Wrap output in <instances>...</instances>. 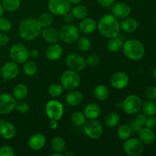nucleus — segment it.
<instances>
[{
  "label": "nucleus",
  "instance_id": "obj_11",
  "mask_svg": "<svg viewBox=\"0 0 156 156\" xmlns=\"http://www.w3.org/2000/svg\"><path fill=\"white\" fill-rule=\"evenodd\" d=\"M71 5L69 0H49L48 9L53 15L62 16L71 11Z\"/></svg>",
  "mask_w": 156,
  "mask_h": 156
},
{
  "label": "nucleus",
  "instance_id": "obj_27",
  "mask_svg": "<svg viewBox=\"0 0 156 156\" xmlns=\"http://www.w3.org/2000/svg\"><path fill=\"white\" fill-rule=\"evenodd\" d=\"M28 94V88L26 85L23 83L18 84L13 88V94L16 101L24 100L27 98Z\"/></svg>",
  "mask_w": 156,
  "mask_h": 156
},
{
  "label": "nucleus",
  "instance_id": "obj_32",
  "mask_svg": "<svg viewBox=\"0 0 156 156\" xmlns=\"http://www.w3.org/2000/svg\"><path fill=\"white\" fill-rule=\"evenodd\" d=\"M132 134L133 131L129 125H120L117 129V136H118L119 140H122V141H125L127 139L130 138Z\"/></svg>",
  "mask_w": 156,
  "mask_h": 156
},
{
  "label": "nucleus",
  "instance_id": "obj_7",
  "mask_svg": "<svg viewBox=\"0 0 156 156\" xmlns=\"http://www.w3.org/2000/svg\"><path fill=\"white\" fill-rule=\"evenodd\" d=\"M83 129L86 136L90 140H98L103 135V126L96 119L86 120L83 125Z\"/></svg>",
  "mask_w": 156,
  "mask_h": 156
},
{
  "label": "nucleus",
  "instance_id": "obj_19",
  "mask_svg": "<svg viewBox=\"0 0 156 156\" xmlns=\"http://www.w3.org/2000/svg\"><path fill=\"white\" fill-rule=\"evenodd\" d=\"M79 30L84 34H91L97 29V22L92 18H86L81 20L79 24Z\"/></svg>",
  "mask_w": 156,
  "mask_h": 156
},
{
  "label": "nucleus",
  "instance_id": "obj_53",
  "mask_svg": "<svg viewBox=\"0 0 156 156\" xmlns=\"http://www.w3.org/2000/svg\"><path fill=\"white\" fill-rule=\"evenodd\" d=\"M69 2L71 3V4L77 5V4H79V3L82 2V0H69Z\"/></svg>",
  "mask_w": 156,
  "mask_h": 156
},
{
  "label": "nucleus",
  "instance_id": "obj_42",
  "mask_svg": "<svg viewBox=\"0 0 156 156\" xmlns=\"http://www.w3.org/2000/svg\"><path fill=\"white\" fill-rule=\"evenodd\" d=\"M29 106L28 103H27L26 101H24L23 100L18 101V102L16 103V106H15V109L17 110V111L21 114H25L27 111H29Z\"/></svg>",
  "mask_w": 156,
  "mask_h": 156
},
{
  "label": "nucleus",
  "instance_id": "obj_28",
  "mask_svg": "<svg viewBox=\"0 0 156 156\" xmlns=\"http://www.w3.org/2000/svg\"><path fill=\"white\" fill-rule=\"evenodd\" d=\"M123 45V42L122 40L118 37H115L110 38L107 44V47L111 53H118L120 50H122Z\"/></svg>",
  "mask_w": 156,
  "mask_h": 156
},
{
  "label": "nucleus",
  "instance_id": "obj_33",
  "mask_svg": "<svg viewBox=\"0 0 156 156\" xmlns=\"http://www.w3.org/2000/svg\"><path fill=\"white\" fill-rule=\"evenodd\" d=\"M119 123H120V116L117 113H109L105 117V124L107 127L113 129V128L116 127L119 124Z\"/></svg>",
  "mask_w": 156,
  "mask_h": 156
},
{
  "label": "nucleus",
  "instance_id": "obj_3",
  "mask_svg": "<svg viewBox=\"0 0 156 156\" xmlns=\"http://www.w3.org/2000/svg\"><path fill=\"white\" fill-rule=\"evenodd\" d=\"M122 50L124 56L132 61L140 60L145 55L144 46L136 39H129L123 43Z\"/></svg>",
  "mask_w": 156,
  "mask_h": 156
},
{
  "label": "nucleus",
  "instance_id": "obj_9",
  "mask_svg": "<svg viewBox=\"0 0 156 156\" xmlns=\"http://www.w3.org/2000/svg\"><path fill=\"white\" fill-rule=\"evenodd\" d=\"M142 100L136 94H130L122 101V109L128 114H137L142 109Z\"/></svg>",
  "mask_w": 156,
  "mask_h": 156
},
{
  "label": "nucleus",
  "instance_id": "obj_23",
  "mask_svg": "<svg viewBox=\"0 0 156 156\" xmlns=\"http://www.w3.org/2000/svg\"><path fill=\"white\" fill-rule=\"evenodd\" d=\"M83 101V94L81 91L77 90H71L66 95V102L68 105L72 107L79 106Z\"/></svg>",
  "mask_w": 156,
  "mask_h": 156
},
{
  "label": "nucleus",
  "instance_id": "obj_35",
  "mask_svg": "<svg viewBox=\"0 0 156 156\" xmlns=\"http://www.w3.org/2000/svg\"><path fill=\"white\" fill-rule=\"evenodd\" d=\"M1 4L4 10L13 12L19 9L21 5V0H2Z\"/></svg>",
  "mask_w": 156,
  "mask_h": 156
},
{
  "label": "nucleus",
  "instance_id": "obj_15",
  "mask_svg": "<svg viewBox=\"0 0 156 156\" xmlns=\"http://www.w3.org/2000/svg\"><path fill=\"white\" fill-rule=\"evenodd\" d=\"M129 84V76L123 72H117L111 77V85L117 90L126 88Z\"/></svg>",
  "mask_w": 156,
  "mask_h": 156
},
{
  "label": "nucleus",
  "instance_id": "obj_55",
  "mask_svg": "<svg viewBox=\"0 0 156 156\" xmlns=\"http://www.w3.org/2000/svg\"><path fill=\"white\" fill-rule=\"evenodd\" d=\"M65 155L66 156H74L75 155V153L73 152H71V151H69V152H66Z\"/></svg>",
  "mask_w": 156,
  "mask_h": 156
},
{
  "label": "nucleus",
  "instance_id": "obj_30",
  "mask_svg": "<svg viewBox=\"0 0 156 156\" xmlns=\"http://www.w3.org/2000/svg\"><path fill=\"white\" fill-rule=\"evenodd\" d=\"M71 13L74 16L75 18L77 19H83L86 18L88 15V10L87 7H85L83 5H76L73 9H71Z\"/></svg>",
  "mask_w": 156,
  "mask_h": 156
},
{
  "label": "nucleus",
  "instance_id": "obj_14",
  "mask_svg": "<svg viewBox=\"0 0 156 156\" xmlns=\"http://www.w3.org/2000/svg\"><path fill=\"white\" fill-rule=\"evenodd\" d=\"M18 74H19V67L18 64L13 61L5 62L2 66L1 76L4 82L15 79Z\"/></svg>",
  "mask_w": 156,
  "mask_h": 156
},
{
  "label": "nucleus",
  "instance_id": "obj_12",
  "mask_svg": "<svg viewBox=\"0 0 156 156\" xmlns=\"http://www.w3.org/2000/svg\"><path fill=\"white\" fill-rule=\"evenodd\" d=\"M16 103V99L11 94H0V114L7 115L11 114L15 109Z\"/></svg>",
  "mask_w": 156,
  "mask_h": 156
},
{
  "label": "nucleus",
  "instance_id": "obj_50",
  "mask_svg": "<svg viewBox=\"0 0 156 156\" xmlns=\"http://www.w3.org/2000/svg\"><path fill=\"white\" fill-rule=\"evenodd\" d=\"M130 127H131V129H132L133 133H139V132L141 130V129L143 128V126H140V125H139V124H137V123H136L135 122H133V123L131 124Z\"/></svg>",
  "mask_w": 156,
  "mask_h": 156
},
{
  "label": "nucleus",
  "instance_id": "obj_10",
  "mask_svg": "<svg viewBox=\"0 0 156 156\" xmlns=\"http://www.w3.org/2000/svg\"><path fill=\"white\" fill-rule=\"evenodd\" d=\"M123 149L126 155L138 156L141 155L144 151V144L138 139L129 138L123 143Z\"/></svg>",
  "mask_w": 156,
  "mask_h": 156
},
{
  "label": "nucleus",
  "instance_id": "obj_57",
  "mask_svg": "<svg viewBox=\"0 0 156 156\" xmlns=\"http://www.w3.org/2000/svg\"><path fill=\"white\" fill-rule=\"evenodd\" d=\"M117 108H122V101L120 102V101H118L117 103Z\"/></svg>",
  "mask_w": 156,
  "mask_h": 156
},
{
  "label": "nucleus",
  "instance_id": "obj_20",
  "mask_svg": "<svg viewBox=\"0 0 156 156\" xmlns=\"http://www.w3.org/2000/svg\"><path fill=\"white\" fill-rule=\"evenodd\" d=\"M41 36L48 44H55L59 41V32L55 27H47L42 29Z\"/></svg>",
  "mask_w": 156,
  "mask_h": 156
},
{
  "label": "nucleus",
  "instance_id": "obj_26",
  "mask_svg": "<svg viewBox=\"0 0 156 156\" xmlns=\"http://www.w3.org/2000/svg\"><path fill=\"white\" fill-rule=\"evenodd\" d=\"M93 94L96 100L99 101H105L109 97V90L105 85H98L94 88Z\"/></svg>",
  "mask_w": 156,
  "mask_h": 156
},
{
  "label": "nucleus",
  "instance_id": "obj_39",
  "mask_svg": "<svg viewBox=\"0 0 156 156\" xmlns=\"http://www.w3.org/2000/svg\"><path fill=\"white\" fill-rule=\"evenodd\" d=\"M86 117L83 112L81 111H75L71 116V120L73 123L76 126H82L86 121Z\"/></svg>",
  "mask_w": 156,
  "mask_h": 156
},
{
  "label": "nucleus",
  "instance_id": "obj_52",
  "mask_svg": "<svg viewBox=\"0 0 156 156\" xmlns=\"http://www.w3.org/2000/svg\"><path fill=\"white\" fill-rule=\"evenodd\" d=\"M58 122L57 120H50L49 122V126L51 129H56L58 127Z\"/></svg>",
  "mask_w": 156,
  "mask_h": 156
},
{
  "label": "nucleus",
  "instance_id": "obj_25",
  "mask_svg": "<svg viewBox=\"0 0 156 156\" xmlns=\"http://www.w3.org/2000/svg\"><path fill=\"white\" fill-rule=\"evenodd\" d=\"M140 140L143 144L150 145L154 143L155 140V135L152 129L148 127L142 128L141 130L139 132Z\"/></svg>",
  "mask_w": 156,
  "mask_h": 156
},
{
  "label": "nucleus",
  "instance_id": "obj_22",
  "mask_svg": "<svg viewBox=\"0 0 156 156\" xmlns=\"http://www.w3.org/2000/svg\"><path fill=\"white\" fill-rule=\"evenodd\" d=\"M83 113L87 120H95L100 117L101 108L98 104L90 103L85 106Z\"/></svg>",
  "mask_w": 156,
  "mask_h": 156
},
{
  "label": "nucleus",
  "instance_id": "obj_18",
  "mask_svg": "<svg viewBox=\"0 0 156 156\" xmlns=\"http://www.w3.org/2000/svg\"><path fill=\"white\" fill-rule=\"evenodd\" d=\"M63 53V49L60 44L55 43L49 45L46 50V57L50 61H57L62 57Z\"/></svg>",
  "mask_w": 156,
  "mask_h": 156
},
{
  "label": "nucleus",
  "instance_id": "obj_8",
  "mask_svg": "<svg viewBox=\"0 0 156 156\" xmlns=\"http://www.w3.org/2000/svg\"><path fill=\"white\" fill-rule=\"evenodd\" d=\"M45 113L49 120L59 121L64 114L63 105L57 100H50L46 104Z\"/></svg>",
  "mask_w": 156,
  "mask_h": 156
},
{
  "label": "nucleus",
  "instance_id": "obj_5",
  "mask_svg": "<svg viewBox=\"0 0 156 156\" xmlns=\"http://www.w3.org/2000/svg\"><path fill=\"white\" fill-rule=\"evenodd\" d=\"M59 39L66 44H73L78 41L80 37V31L76 25L66 24L59 30Z\"/></svg>",
  "mask_w": 156,
  "mask_h": 156
},
{
  "label": "nucleus",
  "instance_id": "obj_49",
  "mask_svg": "<svg viewBox=\"0 0 156 156\" xmlns=\"http://www.w3.org/2000/svg\"><path fill=\"white\" fill-rule=\"evenodd\" d=\"M62 17H63L64 21H65L66 24H71L75 18L74 16L73 15V14L71 13V12H67L66 14H65L64 15H62Z\"/></svg>",
  "mask_w": 156,
  "mask_h": 156
},
{
  "label": "nucleus",
  "instance_id": "obj_56",
  "mask_svg": "<svg viewBox=\"0 0 156 156\" xmlns=\"http://www.w3.org/2000/svg\"><path fill=\"white\" fill-rule=\"evenodd\" d=\"M3 12H4V9H3L2 5V4H1V3H0V18H1V17L2 16Z\"/></svg>",
  "mask_w": 156,
  "mask_h": 156
},
{
  "label": "nucleus",
  "instance_id": "obj_45",
  "mask_svg": "<svg viewBox=\"0 0 156 156\" xmlns=\"http://www.w3.org/2000/svg\"><path fill=\"white\" fill-rule=\"evenodd\" d=\"M146 120H147V117H146V114H138V115L135 118V123H137V124L140 125V126H145V123H146Z\"/></svg>",
  "mask_w": 156,
  "mask_h": 156
},
{
  "label": "nucleus",
  "instance_id": "obj_36",
  "mask_svg": "<svg viewBox=\"0 0 156 156\" xmlns=\"http://www.w3.org/2000/svg\"><path fill=\"white\" fill-rule=\"evenodd\" d=\"M63 87L61 84L55 82V83H52L50 85L48 88V93L52 98H57L62 95V94L63 93Z\"/></svg>",
  "mask_w": 156,
  "mask_h": 156
},
{
  "label": "nucleus",
  "instance_id": "obj_51",
  "mask_svg": "<svg viewBox=\"0 0 156 156\" xmlns=\"http://www.w3.org/2000/svg\"><path fill=\"white\" fill-rule=\"evenodd\" d=\"M40 56V53L37 49H32L29 51V57L32 59H37Z\"/></svg>",
  "mask_w": 156,
  "mask_h": 156
},
{
  "label": "nucleus",
  "instance_id": "obj_47",
  "mask_svg": "<svg viewBox=\"0 0 156 156\" xmlns=\"http://www.w3.org/2000/svg\"><path fill=\"white\" fill-rule=\"evenodd\" d=\"M9 42V37L5 32H0V47H5Z\"/></svg>",
  "mask_w": 156,
  "mask_h": 156
},
{
  "label": "nucleus",
  "instance_id": "obj_1",
  "mask_svg": "<svg viewBox=\"0 0 156 156\" xmlns=\"http://www.w3.org/2000/svg\"><path fill=\"white\" fill-rule=\"evenodd\" d=\"M97 29L101 36L108 39L118 37L120 33V26L118 18L112 14L105 15L97 23Z\"/></svg>",
  "mask_w": 156,
  "mask_h": 156
},
{
  "label": "nucleus",
  "instance_id": "obj_17",
  "mask_svg": "<svg viewBox=\"0 0 156 156\" xmlns=\"http://www.w3.org/2000/svg\"><path fill=\"white\" fill-rule=\"evenodd\" d=\"M47 138L42 133H35L29 138L27 144L33 151H40L46 146Z\"/></svg>",
  "mask_w": 156,
  "mask_h": 156
},
{
  "label": "nucleus",
  "instance_id": "obj_43",
  "mask_svg": "<svg viewBox=\"0 0 156 156\" xmlns=\"http://www.w3.org/2000/svg\"><path fill=\"white\" fill-rule=\"evenodd\" d=\"M144 95L149 100H155L156 99V87L149 86L146 88L144 91Z\"/></svg>",
  "mask_w": 156,
  "mask_h": 156
},
{
  "label": "nucleus",
  "instance_id": "obj_34",
  "mask_svg": "<svg viewBox=\"0 0 156 156\" xmlns=\"http://www.w3.org/2000/svg\"><path fill=\"white\" fill-rule=\"evenodd\" d=\"M37 21L42 28L50 27L53 22V15L51 12H44L37 18Z\"/></svg>",
  "mask_w": 156,
  "mask_h": 156
},
{
  "label": "nucleus",
  "instance_id": "obj_54",
  "mask_svg": "<svg viewBox=\"0 0 156 156\" xmlns=\"http://www.w3.org/2000/svg\"><path fill=\"white\" fill-rule=\"evenodd\" d=\"M52 156H63V154L61 153V152H54L53 153L51 154Z\"/></svg>",
  "mask_w": 156,
  "mask_h": 156
},
{
  "label": "nucleus",
  "instance_id": "obj_40",
  "mask_svg": "<svg viewBox=\"0 0 156 156\" xmlns=\"http://www.w3.org/2000/svg\"><path fill=\"white\" fill-rule=\"evenodd\" d=\"M12 28V24L10 20L2 16L0 18V30L2 32L7 33V32L10 31Z\"/></svg>",
  "mask_w": 156,
  "mask_h": 156
},
{
  "label": "nucleus",
  "instance_id": "obj_24",
  "mask_svg": "<svg viewBox=\"0 0 156 156\" xmlns=\"http://www.w3.org/2000/svg\"><path fill=\"white\" fill-rule=\"evenodd\" d=\"M120 29L123 30L126 33H133L136 31L139 27L138 21L133 18L131 17H126L123 18L120 23Z\"/></svg>",
  "mask_w": 156,
  "mask_h": 156
},
{
  "label": "nucleus",
  "instance_id": "obj_48",
  "mask_svg": "<svg viewBox=\"0 0 156 156\" xmlns=\"http://www.w3.org/2000/svg\"><path fill=\"white\" fill-rule=\"evenodd\" d=\"M97 2L101 6L105 8L111 7L114 3V0H97Z\"/></svg>",
  "mask_w": 156,
  "mask_h": 156
},
{
  "label": "nucleus",
  "instance_id": "obj_58",
  "mask_svg": "<svg viewBox=\"0 0 156 156\" xmlns=\"http://www.w3.org/2000/svg\"><path fill=\"white\" fill-rule=\"evenodd\" d=\"M153 76H154V77H155V79H156V67L153 71Z\"/></svg>",
  "mask_w": 156,
  "mask_h": 156
},
{
  "label": "nucleus",
  "instance_id": "obj_59",
  "mask_svg": "<svg viewBox=\"0 0 156 156\" xmlns=\"http://www.w3.org/2000/svg\"><path fill=\"white\" fill-rule=\"evenodd\" d=\"M2 1V0H0V2H1Z\"/></svg>",
  "mask_w": 156,
  "mask_h": 156
},
{
  "label": "nucleus",
  "instance_id": "obj_41",
  "mask_svg": "<svg viewBox=\"0 0 156 156\" xmlns=\"http://www.w3.org/2000/svg\"><path fill=\"white\" fill-rule=\"evenodd\" d=\"M85 62H86V66H96L100 62V56L97 54H90L85 59Z\"/></svg>",
  "mask_w": 156,
  "mask_h": 156
},
{
  "label": "nucleus",
  "instance_id": "obj_29",
  "mask_svg": "<svg viewBox=\"0 0 156 156\" xmlns=\"http://www.w3.org/2000/svg\"><path fill=\"white\" fill-rule=\"evenodd\" d=\"M51 147L54 152L63 153L66 150V143L65 140L61 136H55L51 140Z\"/></svg>",
  "mask_w": 156,
  "mask_h": 156
},
{
  "label": "nucleus",
  "instance_id": "obj_21",
  "mask_svg": "<svg viewBox=\"0 0 156 156\" xmlns=\"http://www.w3.org/2000/svg\"><path fill=\"white\" fill-rule=\"evenodd\" d=\"M131 13V8L125 2H119L114 5L112 8V15L117 18H126Z\"/></svg>",
  "mask_w": 156,
  "mask_h": 156
},
{
  "label": "nucleus",
  "instance_id": "obj_37",
  "mask_svg": "<svg viewBox=\"0 0 156 156\" xmlns=\"http://www.w3.org/2000/svg\"><path fill=\"white\" fill-rule=\"evenodd\" d=\"M77 43V47L81 52H88L91 49V42L88 37L85 36L79 37Z\"/></svg>",
  "mask_w": 156,
  "mask_h": 156
},
{
  "label": "nucleus",
  "instance_id": "obj_13",
  "mask_svg": "<svg viewBox=\"0 0 156 156\" xmlns=\"http://www.w3.org/2000/svg\"><path fill=\"white\" fill-rule=\"evenodd\" d=\"M66 64L69 69L81 72L86 66L85 59L78 53H70L66 58Z\"/></svg>",
  "mask_w": 156,
  "mask_h": 156
},
{
  "label": "nucleus",
  "instance_id": "obj_46",
  "mask_svg": "<svg viewBox=\"0 0 156 156\" xmlns=\"http://www.w3.org/2000/svg\"><path fill=\"white\" fill-rule=\"evenodd\" d=\"M146 127L150 128V129H153L156 127V117L154 116H151L149 118L146 120V123H145Z\"/></svg>",
  "mask_w": 156,
  "mask_h": 156
},
{
  "label": "nucleus",
  "instance_id": "obj_4",
  "mask_svg": "<svg viewBox=\"0 0 156 156\" xmlns=\"http://www.w3.org/2000/svg\"><path fill=\"white\" fill-rule=\"evenodd\" d=\"M60 82L63 88L71 91L76 89L79 86L81 78L78 72L69 69L62 73L60 78Z\"/></svg>",
  "mask_w": 156,
  "mask_h": 156
},
{
  "label": "nucleus",
  "instance_id": "obj_38",
  "mask_svg": "<svg viewBox=\"0 0 156 156\" xmlns=\"http://www.w3.org/2000/svg\"><path fill=\"white\" fill-rule=\"evenodd\" d=\"M142 109L146 116H154L156 114V104L152 100L147 101L142 105Z\"/></svg>",
  "mask_w": 156,
  "mask_h": 156
},
{
  "label": "nucleus",
  "instance_id": "obj_2",
  "mask_svg": "<svg viewBox=\"0 0 156 156\" xmlns=\"http://www.w3.org/2000/svg\"><path fill=\"white\" fill-rule=\"evenodd\" d=\"M42 27L38 23L37 19L34 18H26L20 22L18 33L23 40L31 41L41 34Z\"/></svg>",
  "mask_w": 156,
  "mask_h": 156
},
{
  "label": "nucleus",
  "instance_id": "obj_6",
  "mask_svg": "<svg viewBox=\"0 0 156 156\" xmlns=\"http://www.w3.org/2000/svg\"><path fill=\"white\" fill-rule=\"evenodd\" d=\"M9 56L12 61L17 64L24 63L29 59V50L23 44L16 43L10 47Z\"/></svg>",
  "mask_w": 156,
  "mask_h": 156
},
{
  "label": "nucleus",
  "instance_id": "obj_16",
  "mask_svg": "<svg viewBox=\"0 0 156 156\" xmlns=\"http://www.w3.org/2000/svg\"><path fill=\"white\" fill-rule=\"evenodd\" d=\"M17 129L13 123L0 119V136L5 140H10L16 136Z\"/></svg>",
  "mask_w": 156,
  "mask_h": 156
},
{
  "label": "nucleus",
  "instance_id": "obj_31",
  "mask_svg": "<svg viewBox=\"0 0 156 156\" xmlns=\"http://www.w3.org/2000/svg\"><path fill=\"white\" fill-rule=\"evenodd\" d=\"M23 72L27 77H32L34 76L37 72V66L35 61L27 59L26 62H24L23 66Z\"/></svg>",
  "mask_w": 156,
  "mask_h": 156
},
{
  "label": "nucleus",
  "instance_id": "obj_44",
  "mask_svg": "<svg viewBox=\"0 0 156 156\" xmlns=\"http://www.w3.org/2000/svg\"><path fill=\"white\" fill-rule=\"evenodd\" d=\"M15 151L9 146H3L0 148V156H14Z\"/></svg>",
  "mask_w": 156,
  "mask_h": 156
}]
</instances>
